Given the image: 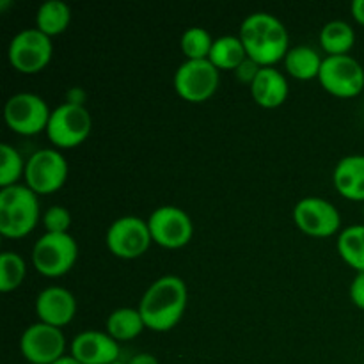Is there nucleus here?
<instances>
[{
  "mask_svg": "<svg viewBox=\"0 0 364 364\" xmlns=\"http://www.w3.org/2000/svg\"><path fill=\"white\" fill-rule=\"evenodd\" d=\"M188 301L187 284L178 276H162L148 287L139 304L146 329L167 333L185 315Z\"/></svg>",
  "mask_w": 364,
  "mask_h": 364,
  "instance_id": "1",
  "label": "nucleus"
},
{
  "mask_svg": "<svg viewBox=\"0 0 364 364\" xmlns=\"http://www.w3.org/2000/svg\"><path fill=\"white\" fill-rule=\"evenodd\" d=\"M240 39L249 59L262 68L272 66L288 53V31L279 18L270 13H252L242 21Z\"/></svg>",
  "mask_w": 364,
  "mask_h": 364,
  "instance_id": "2",
  "label": "nucleus"
},
{
  "mask_svg": "<svg viewBox=\"0 0 364 364\" xmlns=\"http://www.w3.org/2000/svg\"><path fill=\"white\" fill-rule=\"evenodd\" d=\"M38 194L27 185L0 188V233L7 238H23L38 226Z\"/></svg>",
  "mask_w": 364,
  "mask_h": 364,
  "instance_id": "3",
  "label": "nucleus"
},
{
  "mask_svg": "<svg viewBox=\"0 0 364 364\" xmlns=\"http://www.w3.org/2000/svg\"><path fill=\"white\" fill-rule=\"evenodd\" d=\"M77 258L78 245L70 233H45L32 247V265L45 277L64 276Z\"/></svg>",
  "mask_w": 364,
  "mask_h": 364,
  "instance_id": "4",
  "label": "nucleus"
},
{
  "mask_svg": "<svg viewBox=\"0 0 364 364\" xmlns=\"http://www.w3.org/2000/svg\"><path fill=\"white\" fill-rule=\"evenodd\" d=\"M91 128L92 121L89 110L84 105L66 102L50 114L46 135L57 148H77L89 137Z\"/></svg>",
  "mask_w": 364,
  "mask_h": 364,
  "instance_id": "5",
  "label": "nucleus"
},
{
  "mask_svg": "<svg viewBox=\"0 0 364 364\" xmlns=\"http://www.w3.org/2000/svg\"><path fill=\"white\" fill-rule=\"evenodd\" d=\"M53 53L52 39L39 28H23L9 43L7 59L11 66L25 75L39 73L50 63Z\"/></svg>",
  "mask_w": 364,
  "mask_h": 364,
  "instance_id": "6",
  "label": "nucleus"
},
{
  "mask_svg": "<svg viewBox=\"0 0 364 364\" xmlns=\"http://www.w3.org/2000/svg\"><path fill=\"white\" fill-rule=\"evenodd\" d=\"M23 176L36 194H52L66 183L68 162L57 149H38L28 156Z\"/></svg>",
  "mask_w": 364,
  "mask_h": 364,
  "instance_id": "7",
  "label": "nucleus"
},
{
  "mask_svg": "<svg viewBox=\"0 0 364 364\" xmlns=\"http://www.w3.org/2000/svg\"><path fill=\"white\" fill-rule=\"evenodd\" d=\"M52 110L45 100L34 92H18L6 102L4 119L7 127L20 135H36L46 130Z\"/></svg>",
  "mask_w": 364,
  "mask_h": 364,
  "instance_id": "8",
  "label": "nucleus"
},
{
  "mask_svg": "<svg viewBox=\"0 0 364 364\" xmlns=\"http://www.w3.org/2000/svg\"><path fill=\"white\" fill-rule=\"evenodd\" d=\"M107 247L121 259H135L148 251L153 242L148 220L141 217L124 215L114 220L107 230Z\"/></svg>",
  "mask_w": 364,
  "mask_h": 364,
  "instance_id": "9",
  "label": "nucleus"
},
{
  "mask_svg": "<svg viewBox=\"0 0 364 364\" xmlns=\"http://www.w3.org/2000/svg\"><path fill=\"white\" fill-rule=\"evenodd\" d=\"M219 82V70L208 59L185 60L174 73V89L180 98L191 103H203L212 98Z\"/></svg>",
  "mask_w": 364,
  "mask_h": 364,
  "instance_id": "10",
  "label": "nucleus"
},
{
  "mask_svg": "<svg viewBox=\"0 0 364 364\" xmlns=\"http://www.w3.org/2000/svg\"><path fill=\"white\" fill-rule=\"evenodd\" d=\"M318 80L338 98H354L364 89V68L350 55H329L323 59Z\"/></svg>",
  "mask_w": 364,
  "mask_h": 364,
  "instance_id": "11",
  "label": "nucleus"
},
{
  "mask_svg": "<svg viewBox=\"0 0 364 364\" xmlns=\"http://www.w3.org/2000/svg\"><path fill=\"white\" fill-rule=\"evenodd\" d=\"M20 350L31 364H53L64 358L66 338L59 327L36 322L21 334Z\"/></svg>",
  "mask_w": 364,
  "mask_h": 364,
  "instance_id": "12",
  "label": "nucleus"
},
{
  "mask_svg": "<svg viewBox=\"0 0 364 364\" xmlns=\"http://www.w3.org/2000/svg\"><path fill=\"white\" fill-rule=\"evenodd\" d=\"M153 242L166 249H181L191 242L194 226L185 210L178 206H160L148 219Z\"/></svg>",
  "mask_w": 364,
  "mask_h": 364,
  "instance_id": "13",
  "label": "nucleus"
},
{
  "mask_svg": "<svg viewBox=\"0 0 364 364\" xmlns=\"http://www.w3.org/2000/svg\"><path fill=\"white\" fill-rule=\"evenodd\" d=\"M294 220L302 233L326 238L338 233L341 226L340 212L333 203L322 198H304L295 205Z\"/></svg>",
  "mask_w": 364,
  "mask_h": 364,
  "instance_id": "14",
  "label": "nucleus"
},
{
  "mask_svg": "<svg viewBox=\"0 0 364 364\" xmlns=\"http://www.w3.org/2000/svg\"><path fill=\"white\" fill-rule=\"evenodd\" d=\"M71 355L80 364H112L119 361V343L109 333L84 331L71 341Z\"/></svg>",
  "mask_w": 364,
  "mask_h": 364,
  "instance_id": "15",
  "label": "nucleus"
},
{
  "mask_svg": "<svg viewBox=\"0 0 364 364\" xmlns=\"http://www.w3.org/2000/svg\"><path fill=\"white\" fill-rule=\"evenodd\" d=\"M77 299L63 287H48L39 291L36 299V315L39 322L53 327H64L75 318Z\"/></svg>",
  "mask_w": 364,
  "mask_h": 364,
  "instance_id": "16",
  "label": "nucleus"
},
{
  "mask_svg": "<svg viewBox=\"0 0 364 364\" xmlns=\"http://www.w3.org/2000/svg\"><path fill=\"white\" fill-rule=\"evenodd\" d=\"M249 87H251L252 100L263 109H276L288 98L287 77L274 66L262 68Z\"/></svg>",
  "mask_w": 364,
  "mask_h": 364,
  "instance_id": "17",
  "label": "nucleus"
},
{
  "mask_svg": "<svg viewBox=\"0 0 364 364\" xmlns=\"http://www.w3.org/2000/svg\"><path fill=\"white\" fill-rule=\"evenodd\" d=\"M336 191L352 201H364V155H348L334 167Z\"/></svg>",
  "mask_w": 364,
  "mask_h": 364,
  "instance_id": "18",
  "label": "nucleus"
},
{
  "mask_svg": "<svg viewBox=\"0 0 364 364\" xmlns=\"http://www.w3.org/2000/svg\"><path fill=\"white\" fill-rule=\"evenodd\" d=\"M323 59L320 53L311 46H294L288 50L287 57H284V68L288 73L299 80H311V78H318L320 68H322Z\"/></svg>",
  "mask_w": 364,
  "mask_h": 364,
  "instance_id": "19",
  "label": "nucleus"
},
{
  "mask_svg": "<svg viewBox=\"0 0 364 364\" xmlns=\"http://www.w3.org/2000/svg\"><path fill=\"white\" fill-rule=\"evenodd\" d=\"M70 21L71 9L63 0H46L36 13V28H39L48 38L63 34Z\"/></svg>",
  "mask_w": 364,
  "mask_h": 364,
  "instance_id": "20",
  "label": "nucleus"
},
{
  "mask_svg": "<svg viewBox=\"0 0 364 364\" xmlns=\"http://www.w3.org/2000/svg\"><path fill=\"white\" fill-rule=\"evenodd\" d=\"M247 59L240 36H220L213 41L208 60L217 70H237Z\"/></svg>",
  "mask_w": 364,
  "mask_h": 364,
  "instance_id": "21",
  "label": "nucleus"
},
{
  "mask_svg": "<svg viewBox=\"0 0 364 364\" xmlns=\"http://www.w3.org/2000/svg\"><path fill=\"white\" fill-rule=\"evenodd\" d=\"M146 329L141 311L134 308H117L107 318V333L116 341H130Z\"/></svg>",
  "mask_w": 364,
  "mask_h": 364,
  "instance_id": "22",
  "label": "nucleus"
},
{
  "mask_svg": "<svg viewBox=\"0 0 364 364\" xmlns=\"http://www.w3.org/2000/svg\"><path fill=\"white\" fill-rule=\"evenodd\" d=\"M354 28L343 20L329 21L320 31V45L329 55H348V50L354 46Z\"/></svg>",
  "mask_w": 364,
  "mask_h": 364,
  "instance_id": "23",
  "label": "nucleus"
},
{
  "mask_svg": "<svg viewBox=\"0 0 364 364\" xmlns=\"http://www.w3.org/2000/svg\"><path fill=\"white\" fill-rule=\"evenodd\" d=\"M338 252L348 267L364 272V224H354L341 230L338 237Z\"/></svg>",
  "mask_w": 364,
  "mask_h": 364,
  "instance_id": "24",
  "label": "nucleus"
},
{
  "mask_svg": "<svg viewBox=\"0 0 364 364\" xmlns=\"http://www.w3.org/2000/svg\"><path fill=\"white\" fill-rule=\"evenodd\" d=\"M27 265L18 252L6 251L0 255V291H14L25 279Z\"/></svg>",
  "mask_w": 364,
  "mask_h": 364,
  "instance_id": "25",
  "label": "nucleus"
},
{
  "mask_svg": "<svg viewBox=\"0 0 364 364\" xmlns=\"http://www.w3.org/2000/svg\"><path fill=\"white\" fill-rule=\"evenodd\" d=\"M215 39H212L210 32L203 27H191L183 32L180 39V46L187 60L208 59Z\"/></svg>",
  "mask_w": 364,
  "mask_h": 364,
  "instance_id": "26",
  "label": "nucleus"
},
{
  "mask_svg": "<svg viewBox=\"0 0 364 364\" xmlns=\"http://www.w3.org/2000/svg\"><path fill=\"white\" fill-rule=\"evenodd\" d=\"M25 166L20 151L14 146L2 142L0 144V187L6 188L16 185L21 174H25Z\"/></svg>",
  "mask_w": 364,
  "mask_h": 364,
  "instance_id": "27",
  "label": "nucleus"
},
{
  "mask_svg": "<svg viewBox=\"0 0 364 364\" xmlns=\"http://www.w3.org/2000/svg\"><path fill=\"white\" fill-rule=\"evenodd\" d=\"M46 233H68L71 226V213L64 206H50L43 215Z\"/></svg>",
  "mask_w": 364,
  "mask_h": 364,
  "instance_id": "28",
  "label": "nucleus"
},
{
  "mask_svg": "<svg viewBox=\"0 0 364 364\" xmlns=\"http://www.w3.org/2000/svg\"><path fill=\"white\" fill-rule=\"evenodd\" d=\"M259 70H262V66H259V64H256L255 60L249 59V57H247V59H245L244 63H242L240 66H238L237 70H235V75H237V78L240 82H244V84L251 85L252 80H255L256 75H258Z\"/></svg>",
  "mask_w": 364,
  "mask_h": 364,
  "instance_id": "29",
  "label": "nucleus"
},
{
  "mask_svg": "<svg viewBox=\"0 0 364 364\" xmlns=\"http://www.w3.org/2000/svg\"><path fill=\"white\" fill-rule=\"evenodd\" d=\"M350 301L354 302L359 309H364V272H358L354 279H352Z\"/></svg>",
  "mask_w": 364,
  "mask_h": 364,
  "instance_id": "30",
  "label": "nucleus"
},
{
  "mask_svg": "<svg viewBox=\"0 0 364 364\" xmlns=\"http://www.w3.org/2000/svg\"><path fill=\"white\" fill-rule=\"evenodd\" d=\"M127 364H159V359L149 352H141V354L134 355Z\"/></svg>",
  "mask_w": 364,
  "mask_h": 364,
  "instance_id": "31",
  "label": "nucleus"
},
{
  "mask_svg": "<svg viewBox=\"0 0 364 364\" xmlns=\"http://www.w3.org/2000/svg\"><path fill=\"white\" fill-rule=\"evenodd\" d=\"M352 16L355 18V21L364 25V0H354L350 6Z\"/></svg>",
  "mask_w": 364,
  "mask_h": 364,
  "instance_id": "32",
  "label": "nucleus"
},
{
  "mask_svg": "<svg viewBox=\"0 0 364 364\" xmlns=\"http://www.w3.org/2000/svg\"><path fill=\"white\" fill-rule=\"evenodd\" d=\"M53 364H80V363H78L77 359L70 354V355H64V358H60L59 361H55Z\"/></svg>",
  "mask_w": 364,
  "mask_h": 364,
  "instance_id": "33",
  "label": "nucleus"
},
{
  "mask_svg": "<svg viewBox=\"0 0 364 364\" xmlns=\"http://www.w3.org/2000/svg\"><path fill=\"white\" fill-rule=\"evenodd\" d=\"M112 364H124V363H121V361H117V363H112Z\"/></svg>",
  "mask_w": 364,
  "mask_h": 364,
  "instance_id": "34",
  "label": "nucleus"
}]
</instances>
